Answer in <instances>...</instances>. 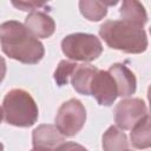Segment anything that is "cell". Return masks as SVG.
<instances>
[{
  "label": "cell",
  "instance_id": "1",
  "mask_svg": "<svg viewBox=\"0 0 151 151\" xmlns=\"http://www.w3.org/2000/svg\"><path fill=\"white\" fill-rule=\"evenodd\" d=\"M0 45L7 57L27 65L38 64L45 55L42 42L17 20L0 24Z\"/></svg>",
  "mask_w": 151,
  "mask_h": 151
},
{
  "label": "cell",
  "instance_id": "2",
  "mask_svg": "<svg viewBox=\"0 0 151 151\" xmlns=\"http://www.w3.org/2000/svg\"><path fill=\"white\" fill-rule=\"evenodd\" d=\"M99 35L110 48L139 54L147 50L149 41L143 27L124 20H107L99 27Z\"/></svg>",
  "mask_w": 151,
  "mask_h": 151
},
{
  "label": "cell",
  "instance_id": "3",
  "mask_svg": "<svg viewBox=\"0 0 151 151\" xmlns=\"http://www.w3.org/2000/svg\"><path fill=\"white\" fill-rule=\"evenodd\" d=\"M2 112L6 123L17 127H29L37 123L39 117L35 100L22 88H13L6 93Z\"/></svg>",
  "mask_w": 151,
  "mask_h": 151
},
{
  "label": "cell",
  "instance_id": "4",
  "mask_svg": "<svg viewBox=\"0 0 151 151\" xmlns=\"http://www.w3.org/2000/svg\"><path fill=\"white\" fill-rule=\"evenodd\" d=\"M61 51L74 61L90 63L103 53V45L98 37L90 33H72L61 40Z\"/></svg>",
  "mask_w": 151,
  "mask_h": 151
},
{
  "label": "cell",
  "instance_id": "5",
  "mask_svg": "<svg viewBox=\"0 0 151 151\" xmlns=\"http://www.w3.org/2000/svg\"><path fill=\"white\" fill-rule=\"evenodd\" d=\"M55 127L65 137H73L84 127L86 109L79 99L71 98L64 101L55 114Z\"/></svg>",
  "mask_w": 151,
  "mask_h": 151
},
{
  "label": "cell",
  "instance_id": "6",
  "mask_svg": "<svg viewBox=\"0 0 151 151\" xmlns=\"http://www.w3.org/2000/svg\"><path fill=\"white\" fill-rule=\"evenodd\" d=\"M114 122L122 131L131 130L147 113V106L140 98H125L114 107Z\"/></svg>",
  "mask_w": 151,
  "mask_h": 151
},
{
  "label": "cell",
  "instance_id": "7",
  "mask_svg": "<svg viewBox=\"0 0 151 151\" xmlns=\"http://www.w3.org/2000/svg\"><path fill=\"white\" fill-rule=\"evenodd\" d=\"M90 96H93L97 103L101 106H111L117 97V86L112 76L107 71L98 70L92 79Z\"/></svg>",
  "mask_w": 151,
  "mask_h": 151
},
{
  "label": "cell",
  "instance_id": "8",
  "mask_svg": "<svg viewBox=\"0 0 151 151\" xmlns=\"http://www.w3.org/2000/svg\"><path fill=\"white\" fill-rule=\"evenodd\" d=\"M64 143L65 136L59 132L55 125L41 124L32 132V144L34 151H55Z\"/></svg>",
  "mask_w": 151,
  "mask_h": 151
},
{
  "label": "cell",
  "instance_id": "9",
  "mask_svg": "<svg viewBox=\"0 0 151 151\" xmlns=\"http://www.w3.org/2000/svg\"><path fill=\"white\" fill-rule=\"evenodd\" d=\"M107 72L112 76L116 86L118 97L127 98L132 96L137 90V79L134 73L124 64L116 63L110 66Z\"/></svg>",
  "mask_w": 151,
  "mask_h": 151
},
{
  "label": "cell",
  "instance_id": "10",
  "mask_svg": "<svg viewBox=\"0 0 151 151\" xmlns=\"http://www.w3.org/2000/svg\"><path fill=\"white\" fill-rule=\"evenodd\" d=\"M25 27L38 39L50 38L55 31V22L47 13L35 11L29 13L25 19Z\"/></svg>",
  "mask_w": 151,
  "mask_h": 151
},
{
  "label": "cell",
  "instance_id": "11",
  "mask_svg": "<svg viewBox=\"0 0 151 151\" xmlns=\"http://www.w3.org/2000/svg\"><path fill=\"white\" fill-rule=\"evenodd\" d=\"M99 68H97L96 66L84 63L80 64L76 67L73 74L71 76V84L73 86V88L83 96H90V87H91V83L92 79L96 74V72Z\"/></svg>",
  "mask_w": 151,
  "mask_h": 151
},
{
  "label": "cell",
  "instance_id": "12",
  "mask_svg": "<svg viewBox=\"0 0 151 151\" xmlns=\"http://www.w3.org/2000/svg\"><path fill=\"white\" fill-rule=\"evenodd\" d=\"M119 14L122 17L120 20L131 22L139 27H144L147 22V14L144 6L136 0H124L122 2Z\"/></svg>",
  "mask_w": 151,
  "mask_h": 151
},
{
  "label": "cell",
  "instance_id": "13",
  "mask_svg": "<svg viewBox=\"0 0 151 151\" xmlns=\"http://www.w3.org/2000/svg\"><path fill=\"white\" fill-rule=\"evenodd\" d=\"M131 145L138 150H145L151 146V132H150V116L146 114L142 118L132 129L130 133Z\"/></svg>",
  "mask_w": 151,
  "mask_h": 151
},
{
  "label": "cell",
  "instance_id": "14",
  "mask_svg": "<svg viewBox=\"0 0 151 151\" xmlns=\"http://www.w3.org/2000/svg\"><path fill=\"white\" fill-rule=\"evenodd\" d=\"M101 145L104 151H129L126 134L117 126L111 125L103 134Z\"/></svg>",
  "mask_w": 151,
  "mask_h": 151
},
{
  "label": "cell",
  "instance_id": "15",
  "mask_svg": "<svg viewBox=\"0 0 151 151\" xmlns=\"http://www.w3.org/2000/svg\"><path fill=\"white\" fill-rule=\"evenodd\" d=\"M79 9L81 15L90 21H99L107 14V7L103 1L81 0L79 1Z\"/></svg>",
  "mask_w": 151,
  "mask_h": 151
},
{
  "label": "cell",
  "instance_id": "16",
  "mask_svg": "<svg viewBox=\"0 0 151 151\" xmlns=\"http://www.w3.org/2000/svg\"><path fill=\"white\" fill-rule=\"evenodd\" d=\"M78 66L77 63L74 61H70V60H60L54 73H53V78L54 81L57 83L58 86H64L67 85L71 76L73 74L76 67Z\"/></svg>",
  "mask_w": 151,
  "mask_h": 151
},
{
  "label": "cell",
  "instance_id": "17",
  "mask_svg": "<svg viewBox=\"0 0 151 151\" xmlns=\"http://www.w3.org/2000/svg\"><path fill=\"white\" fill-rule=\"evenodd\" d=\"M12 5L21 11L25 12H35L38 11V8H45L47 7L46 4L44 2H37V1H12Z\"/></svg>",
  "mask_w": 151,
  "mask_h": 151
},
{
  "label": "cell",
  "instance_id": "18",
  "mask_svg": "<svg viewBox=\"0 0 151 151\" xmlns=\"http://www.w3.org/2000/svg\"><path fill=\"white\" fill-rule=\"evenodd\" d=\"M55 151H88L85 146L74 143V142H65L64 144H61Z\"/></svg>",
  "mask_w": 151,
  "mask_h": 151
},
{
  "label": "cell",
  "instance_id": "19",
  "mask_svg": "<svg viewBox=\"0 0 151 151\" xmlns=\"http://www.w3.org/2000/svg\"><path fill=\"white\" fill-rule=\"evenodd\" d=\"M6 71H7V66H6V61L5 59L0 55V84L2 83L5 76H6Z\"/></svg>",
  "mask_w": 151,
  "mask_h": 151
},
{
  "label": "cell",
  "instance_id": "20",
  "mask_svg": "<svg viewBox=\"0 0 151 151\" xmlns=\"http://www.w3.org/2000/svg\"><path fill=\"white\" fill-rule=\"evenodd\" d=\"M2 118H4V112H2V107H0V123L2 122Z\"/></svg>",
  "mask_w": 151,
  "mask_h": 151
},
{
  "label": "cell",
  "instance_id": "21",
  "mask_svg": "<svg viewBox=\"0 0 151 151\" xmlns=\"http://www.w3.org/2000/svg\"><path fill=\"white\" fill-rule=\"evenodd\" d=\"M0 151H4V145H2L1 142H0Z\"/></svg>",
  "mask_w": 151,
  "mask_h": 151
},
{
  "label": "cell",
  "instance_id": "22",
  "mask_svg": "<svg viewBox=\"0 0 151 151\" xmlns=\"http://www.w3.org/2000/svg\"><path fill=\"white\" fill-rule=\"evenodd\" d=\"M129 151H132V150H129Z\"/></svg>",
  "mask_w": 151,
  "mask_h": 151
},
{
  "label": "cell",
  "instance_id": "23",
  "mask_svg": "<svg viewBox=\"0 0 151 151\" xmlns=\"http://www.w3.org/2000/svg\"><path fill=\"white\" fill-rule=\"evenodd\" d=\"M31 151H34V150H31Z\"/></svg>",
  "mask_w": 151,
  "mask_h": 151
}]
</instances>
